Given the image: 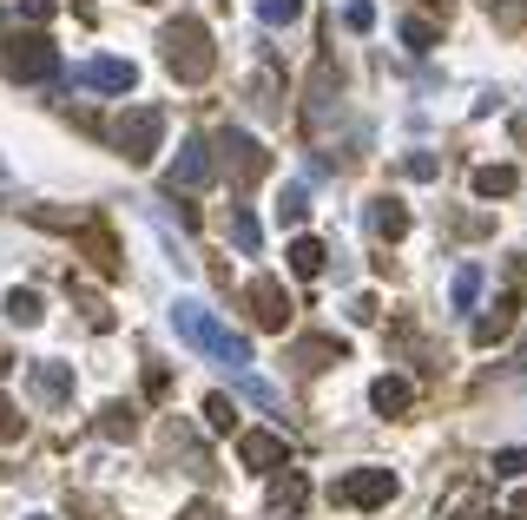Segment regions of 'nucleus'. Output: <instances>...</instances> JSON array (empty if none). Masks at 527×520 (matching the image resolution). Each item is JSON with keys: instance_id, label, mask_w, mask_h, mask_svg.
Listing matches in <instances>:
<instances>
[{"instance_id": "f257e3e1", "label": "nucleus", "mask_w": 527, "mask_h": 520, "mask_svg": "<svg viewBox=\"0 0 527 520\" xmlns=\"http://www.w3.org/2000/svg\"><path fill=\"white\" fill-rule=\"evenodd\" d=\"M172 330L185 336L192 349H205L211 363H224L231 376H244V369H251V343H244L238 330H224V323H218V316H211L198 297H178V303H172Z\"/></svg>"}, {"instance_id": "f03ea898", "label": "nucleus", "mask_w": 527, "mask_h": 520, "mask_svg": "<svg viewBox=\"0 0 527 520\" xmlns=\"http://www.w3.org/2000/svg\"><path fill=\"white\" fill-rule=\"evenodd\" d=\"M159 47H165V73H172L178 86H205V79H211V66H218V47H211V27H205L198 14H178V20H165Z\"/></svg>"}, {"instance_id": "7ed1b4c3", "label": "nucleus", "mask_w": 527, "mask_h": 520, "mask_svg": "<svg viewBox=\"0 0 527 520\" xmlns=\"http://www.w3.org/2000/svg\"><path fill=\"white\" fill-rule=\"evenodd\" d=\"M159 139H165V112L159 106H126L119 126H112V145L126 152V165H152V158H159Z\"/></svg>"}, {"instance_id": "20e7f679", "label": "nucleus", "mask_w": 527, "mask_h": 520, "mask_svg": "<svg viewBox=\"0 0 527 520\" xmlns=\"http://www.w3.org/2000/svg\"><path fill=\"white\" fill-rule=\"evenodd\" d=\"M218 158H224V172H231V185H238V191H251L257 178L271 172V152H264L251 132H238V126L218 132Z\"/></svg>"}, {"instance_id": "39448f33", "label": "nucleus", "mask_w": 527, "mask_h": 520, "mask_svg": "<svg viewBox=\"0 0 527 520\" xmlns=\"http://www.w3.org/2000/svg\"><path fill=\"white\" fill-rule=\"evenodd\" d=\"M336 501L343 507H389L396 501V474L389 468H350L336 481Z\"/></svg>"}, {"instance_id": "423d86ee", "label": "nucleus", "mask_w": 527, "mask_h": 520, "mask_svg": "<svg viewBox=\"0 0 527 520\" xmlns=\"http://www.w3.org/2000/svg\"><path fill=\"white\" fill-rule=\"evenodd\" d=\"M7 73L14 79H60V53H53L40 33H14V40H7Z\"/></svg>"}, {"instance_id": "0eeeda50", "label": "nucleus", "mask_w": 527, "mask_h": 520, "mask_svg": "<svg viewBox=\"0 0 527 520\" xmlns=\"http://www.w3.org/2000/svg\"><path fill=\"white\" fill-rule=\"evenodd\" d=\"M211 185V145L205 139H185L178 145V158H172V172H165V191H205Z\"/></svg>"}, {"instance_id": "6e6552de", "label": "nucleus", "mask_w": 527, "mask_h": 520, "mask_svg": "<svg viewBox=\"0 0 527 520\" xmlns=\"http://www.w3.org/2000/svg\"><path fill=\"white\" fill-rule=\"evenodd\" d=\"M244 303H251L257 330H284V323H290V297H284L277 277H251V284H244Z\"/></svg>"}, {"instance_id": "1a4fd4ad", "label": "nucleus", "mask_w": 527, "mask_h": 520, "mask_svg": "<svg viewBox=\"0 0 527 520\" xmlns=\"http://www.w3.org/2000/svg\"><path fill=\"white\" fill-rule=\"evenodd\" d=\"M238 461H244V468H257V474H277L290 461V448H284L277 428H244V435H238Z\"/></svg>"}, {"instance_id": "9d476101", "label": "nucleus", "mask_w": 527, "mask_h": 520, "mask_svg": "<svg viewBox=\"0 0 527 520\" xmlns=\"http://www.w3.org/2000/svg\"><path fill=\"white\" fill-rule=\"evenodd\" d=\"M80 86H99V93H132V86H139V66H132V60H93V66H80Z\"/></svg>"}, {"instance_id": "9b49d317", "label": "nucleus", "mask_w": 527, "mask_h": 520, "mask_svg": "<svg viewBox=\"0 0 527 520\" xmlns=\"http://www.w3.org/2000/svg\"><path fill=\"white\" fill-rule=\"evenodd\" d=\"M80 251H86V264H93L99 277H119V244H112L106 224H86V231H80Z\"/></svg>"}, {"instance_id": "f8f14e48", "label": "nucleus", "mask_w": 527, "mask_h": 520, "mask_svg": "<svg viewBox=\"0 0 527 520\" xmlns=\"http://www.w3.org/2000/svg\"><path fill=\"white\" fill-rule=\"evenodd\" d=\"M343 356H350L343 336H304V343L290 349V363H304V369H330V363H343Z\"/></svg>"}, {"instance_id": "ddd939ff", "label": "nucleus", "mask_w": 527, "mask_h": 520, "mask_svg": "<svg viewBox=\"0 0 527 520\" xmlns=\"http://www.w3.org/2000/svg\"><path fill=\"white\" fill-rule=\"evenodd\" d=\"M369 402H376V415H402L409 402H416V389H409V376H376Z\"/></svg>"}, {"instance_id": "4468645a", "label": "nucleus", "mask_w": 527, "mask_h": 520, "mask_svg": "<svg viewBox=\"0 0 527 520\" xmlns=\"http://www.w3.org/2000/svg\"><path fill=\"white\" fill-rule=\"evenodd\" d=\"M33 395H40V402H66V395H73V369L66 363H33Z\"/></svg>"}, {"instance_id": "2eb2a0df", "label": "nucleus", "mask_w": 527, "mask_h": 520, "mask_svg": "<svg viewBox=\"0 0 527 520\" xmlns=\"http://www.w3.org/2000/svg\"><path fill=\"white\" fill-rule=\"evenodd\" d=\"M290 270L297 277H323V264H330V251H323V237H290Z\"/></svg>"}, {"instance_id": "dca6fc26", "label": "nucleus", "mask_w": 527, "mask_h": 520, "mask_svg": "<svg viewBox=\"0 0 527 520\" xmlns=\"http://www.w3.org/2000/svg\"><path fill=\"white\" fill-rule=\"evenodd\" d=\"M369 231L396 244V237H409V211H402L396 198H376V205H369Z\"/></svg>"}, {"instance_id": "f3484780", "label": "nucleus", "mask_w": 527, "mask_h": 520, "mask_svg": "<svg viewBox=\"0 0 527 520\" xmlns=\"http://www.w3.org/2000/svg\"><path fill=\"white\" fill-rule=\"evenodd\" d=\"M514 310H521V303H514V297H501V303H495V316H481V323H475V343H481V349H488V343H501V336L514 330Z\"/></svg>"}, {"instance_id": "a211bd4d", "label": "nucleus", "mask_w": 527, "mask_h": 520, "mask_svg": "<svg viewBox=\"0 0 527 520\" xmlns=\"http://www.w3.org/2000/svg\"><path fill=\"white\" fill-rule=\"evenodd\" d=\"M514 185H521L514 165H481V172H475V198H508Z\"/></svg>"}, {"instance_id": "6ab92c4d", "label": "nucleus", "mask_w": 527, "mask_h": 520, "mask_svg": "<svg viewBox=\"0 0 527 520\" xmlns=\"http://www.w3.org/2000/svg\"><path fill=\"white\" fill-rule=\"evenodd\" d=\"M99 435H112V442H119V435H139V409H132V402H106V409H99Z\"/></svg>"}, {"instance_id": "aec40b11", "label": "nucleus", "mask_w": 527, "mask_h": 520, "mask_svg": "<svg viewBox=\"0 0 527 520\" xmlns=\"http://www.w3.org/2000/svg\"><path fill=\"white\" fill-rule=\"evenodd\" d=\"M475 297H481V270L462 264V270H455V284H448V303H455V310H475Z\"/></svg>"}, {"instance_id": "412c9836", "label": "nucleus", "mask_w": 527, "mask_h": 520, "mask_svg": "<svg viewBox=\"0 0 527 520\" xmlns=\"http://www.w3.org/2000/svg\"><path fill=\"white\" fill-rule=\"evenodd\" d=\"M271 501H277V514H297V507L310 501V488H304V474H284V481H277V488H271Z\"/></svg>"}, {"instance_id": "4be33fe9", "label": "nucleus", "mask_w": 527, "mask_h": 520, "mask_svg": "<svg viewBox=\"0 0 527 520\" xmlns=\"http://www.w3.org/2000/svg\"><path fill=\"white\" fill-rule=\"evenodd\" d=\"M402 40H409L416 53H435V47H442V33H435V20H422V14H409V20H402Z\"/></svg>"}, {"instance_id": "5701e85b", "label": "nucleus", "mask_w": 527, "mask_h": 520, "mask_svg": "<svg viewBox=\"0 0 527 520\" xmlns=\"http://www.w3.org/2000/svg\"><path fill=\"white\" fill-rule=\"evenodd\" d=\"M231 244H238L244 257H257V244H264V231H257L251 211H231Z\"/></svg>"}, {"instance_id": "b1692460", "label": "nucleus", "mask_w": 527, "mask_h": 520, "mask_svg": "<svg viewBox=\"0 0 527 520\" xmlns=\"http://www.w3.org/2000/svg\"><path fill=\"white\" fill-rule=\"evenodd\" d=\"M277 218H284L290 231H297V224L310 218V191H304V185H284V205H277Z\"/></svg>"}, {"instance_id": "393cba45", "label": "nucleus", "mask_w": 527, "mask_h": 520, "mask_svg": "<svg viewBox=\"0 0 527 520\" xmlns=\"http://www.w3.org/2000/svg\"><path fill=\"white\" fill-rule=\"evenodd\" d=\"M7 316H14L20 330H33V323H40L47 310H40V297H33V290H14V297H7Z\"/></svg>"}, {"instance_id": "a878e982", "label": "nucleus", "mask_w": 527, "mask_h": 520, "mask_svg": "<svg viewBox=\"0 0 527 520\" xmlns=\"http://www.w3.org/2000/svg\"><path fill=\"white\" fill-rule=\"evenodd\" d=\"M205 422L218 428V435H231V428H238V409H231V395H205Z\"/></svg>"}, {"instance_id": "bb28decb", "label": "nucleus", "mask_w": 527, "mask_h": 520, "mask_svg": "<svg viewBox=\"0 0 527 520\" xmlns=\"http://www.w3.org/2000/svg\"><path fill=\"white\" fill-rule=\"evenodd\" d=\"M257 14L271 20V27H290V20L304 14V0H257Z\"/></svg>"}, {"instance_id": "cd10ccee", "label": "nucleus", "mask_w": 527, "mask_h": 520, "mask_svg": "<svg viewBox=\"0 0 527 520\" xmlns=\"http://www.w3.org/2000/svg\"><path fill=\"white\" fill-rule=\"evenodd\" d=\"M495 474H501V481H521V474H527V448H501V455H495Z\"/></svg>"}, {"instance_id": "c85d7f7f", "label": "nucleus", "mask_w": 527, "mask_h": 520, "mask_svg": "<svg viewBox=\"0 0 527 520\" xmlns=\"http://www.w3.org/2000/svg\"><path fill=\"white\" fill-rule=\"evenodd\" d=\"M402 172H409V178H435V172H442V158H435V152H409V158H402Z\"/></svg>"}, {"instance_id": "c756f323", "label": "nucleus", "mask_w": 527, "mask_h": 520, "mask_svg": "<svg viewBox=\"0 0 527 520\" xmlns=\"http://www.w3.org/2000/svg\"><path fill=\"white\" fill-rule=\"evenodd\" d=\"M343 27H350V33H369V27H376V7H369V0H350V14H343Z\"/></svg>"}, {"instance_id": "7c9ffc66", "label": "nucleus", "mask_w": 527, "mask_h": 520, "mask_svg": "<svg viewBox=\"0 0 527 520\" xmlns=\"http://www.w3.org/2000/svg\"><path fill=\"white\" fill-rule=\"evenodd\" d=\"M20 428H27V422H20V409L0 395V442H20Z\"/></svg>"}, {"instance_id": "2f4dec72", "label": "nucleus", "mask_w": 527, "mask_h": 520, "mask_svg": "<svg viewBox=\"0 0 527 520\" xmlns=\"http://www.w3.org/2000/svg\"><path fill=\"white\" fill-rule=\"evenodd\" d=\"M178 520H224V514H218V507H211V501H192V507H185V514H178Z\"/></svg>"}, {"instance_id": "473e14b6", "label": "nucleus", "mask_w": 527, "mask_h": 520, "mask_svg": "<svg viewBox=\"0 0 527 520\" xmlns=\"http://www.w3.org/2000/svg\"><path fill=\"white\" fill-rule=\"evenodd\" d=\"M7 369H14V356H7V349H0V376H7Z\"/></svg>"}, {"instance_id": "72a5a7b5", "label": "nucleus", "mask_w": 527, "mask_h": 520, "mask_svg": "<svg viewBox=\"0 0 527 520\" xmlns=\"http://www.w3.org/2000/svg\"><path fill=\"white\" fill-rule=\"evenodd\" d=\"M501 520H521V514H501Z\"/></svg>"}, {"instance_id": "f704fd0d", "label": "nucleus", "mask_w": 527, "mask_h": 520, "mask_svg": "<svg viewBox=\"0 0 527 520\" xmlns=\"http://www.w3.org/2000/svg\"><path fill=\"white\" fill-rule=\"evenodd\" d=\"M33 520H47V514H33Z\"/></svg>"}]
</instances>
